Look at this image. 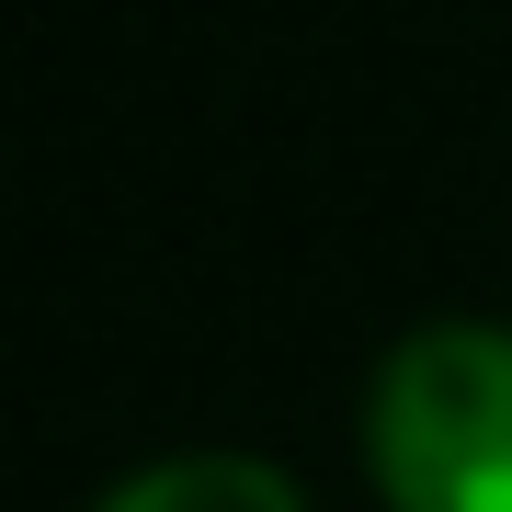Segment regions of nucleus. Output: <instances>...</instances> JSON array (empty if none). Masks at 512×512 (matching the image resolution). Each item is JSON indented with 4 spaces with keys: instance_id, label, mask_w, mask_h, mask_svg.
<instances>
[{
    "instance_id": "f257e3e1",
    "label": "nucleus",
    "mask_w": 512,
    "mask_h": 512,
    "mask_svg": "<svg viewBox=\"0 0 512 512\" xmlns=\"http://www.w3.org/2000/svg\"><path fill=\"white\" fill-rule=\"evenodd\" d=\"M365 456L387 512H512V330H410L365 387Z\"/></svg>"
},
{
    "instance_id": "f03ea898",
    "label": "nucleus",
    "mask_w": 512,
    "mask_h": 512,
    "mask_svg": "<svg viewBox=\"0 0 512 512\" xmlns=\"http://www.w3.org/2000/svg\"><path fill=\"white\" fill-rule=\"evenodd\" d=\"M92 512H308L285 467L239 456V444H205V456H160L137 478H114Z\"/></svg>"
}]
</instances>
